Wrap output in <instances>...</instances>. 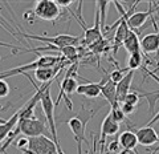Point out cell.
<instances>
[{
	"label": "cell",
	"instance_id": "f1b7e54d",
	"mask_svg": "<svg viewBox=\"0 0 159 154\" xmlns=\"http://www.w3.org/2000/svg\"><path fill=\"white\" fill-rule=\"evenodd\" d=\"M9 92H11V88H9V85L4 80L0 78V98L7 97L9 94Z\"/></svg>",
	"mask_w": 159,
	"mask_h": 154
},
{
	"label": "cell",
	"instance_id": "ba28073f",
	"mask_svg": "<svg viewBox=\"0 0 159 154\" xmlns=\"http://www.w3.org/2000/svg\"><path fill=\"white\" fill-rule=\"evenodd\" d=\"M93 116L86 117V118H81V117H73L69 118L66 121L68 126L70 128V130L74 136V141L77 143V154H82V142H85V128L88 121L90 120ZM92 154V153H90Z\"/></svg>",
	"mask_w": 159,
	"mask_h": 154
},
{
	"label": "cell",
	"instance_id": "d590c367",
	"mask_svg": "<svg viewBox=\"0 0 159 154\" xmlns=\"http://www.w3.org/2000/svg\"><path fill=\"white\" fill-rule=\"evenodd\" d=\"M151 154H155V153H152V152H151Z\"/></svg>",
	"mask_w": 159,
	"mask_h": 154
},
{
	"label": "cell",
	"instance_id": "836d02e7",
	"mask_svg": "<svg viewBox=\"0 0 159 154\" xmlns=\"http://www.w3.org/2000/svg\"><path fill=\"white\" fill-rule=\"evenodd\" d=\"M57 149H58V154H65V153L62 152V149H61V145H58V146H57Z\"/></svg>",
	"mask_w": 159,
	"mask_h": 154
},
{
	"label": "cell",
	"instance_id": "d4e9b609",
	"mask_svg": "<svg viewBox=\"0 0 159 154\" xmlns=\"http://www.w3.org/2000/svg\"><path fill=\"white\" fill-rule=\"evenodd\" d=\"M127 72H130V71L127 69V67H126L125 69H119V68H118V69H114V71H113L110 74H109V77H110V80H111L113 82L118 84L123 77L126 76V73H127Z\"/></svg>",
	"mask_w": 159,
	"mask_h": 154
},
{
	"label": "cell",
	"instance_id": "e575fe53",
	"mask_svg": "<svg viewBox=\"0 0 159 154\" xmlns=\"http://www.w3.org/2000/svg\"><path fill=\"white\" fill-rule=\"evenodd\" d=\"M4 122H7V120H3V118H0V124H4Z\"/></svg>",
	"mask_w": 159,
	"mask_h": 154
},
{
	"label": "cell",
	"instance_id": "83f0119b",
	"mask_svg": "<svg viewBox=\"0 0 159 154\" xmlns=\"http://www.w3.org/2000/svg\"><path fill=\"white\" fill-rule=\"evenodd\" d=\"M15 145L20 150H24V149H28L29 145V138L28 137H19L16 141H15Z\"/></svg>",
	"mask_w": 159,
	"mask_h": 154
},
{
	"label": "cell",
	"instance_id": "603a6c76",
	"mask_svg": "<svg viewBox=\"0 0 159 154\" xmlns=\"http://www.w3.org/2000/svg\"><path fill=\"white\" fill-rule=\"evenodd\" d=\"M20 133H21V132H20V128H19V124H17V126L13 129V132L9 134V137L7 138L6 141H4V143H2V146H0V154H3V153L7 154V149L17 140V136H19Z\"/></svg>",
	"mask_w": 159,
	"mask_h": 154
},
{
	"label": "cell",
	"instance_id": "4dcf8cb0",
	"mask_svg": "<svg viewBox=\"0 0 159 154\" xmlns=\"http://www.w3.org/2000/svg\"><path fill=\"white\" fill-rule=\"evenodd\" d=\"M119 149H121V143H119L118 140L110 141V143L107 145V152H109V153H116V154H118Z\"/></svg>",
	"mask_w": 159,
	"mask_h": 154
},
{
	"label": "cell",
	"instance_id": "e0dca14e",
	"mask_svg": "<svg viewBox=\"0 0 159 154\" xmlns=\"http://www.w3.org/2000/svg\"><path fill=\"white\" fill-rule=\"evenodd\" d=\"M102 96L105 97V100L110 104L111 109L119 108V104L117 101V84L110 80V77H107L106 82L102 85Z\"/></svg>",
	"mask_w": 159,
	"mask_h": 154
},
{
	"label": "cell",
	"instance_id": "f546056e",
	"mask_svg": "<svg viewBox=\"0 0 159 154\" xmlns=\"http://www.w3.org/2000/svg\"><path fill=\"white\" fill-rule=\"evenodd\" d=\"M121 109H122V112L125 113V116H130V114H133L134 112L137 110V106H134V105H130V104H125V102H122L121 105Z\"/></svg>",
	"mask_w": 159,
	"mask_h": 154
},
{
	"label": "cell",
	"instance_id": "d6a6232c",
	"mask_svg": "<svg viewBox=\"0 0 159 154\" xmlns=\"http://www.w3.org/2000/svg\"><path fill=\"white\" fill-rule=\"evenodd\" d=\"M23 154H33L31 150H28V149H24L23 150Z\"/></svg>",
	"mask_w": 159,
	"mask_h": 154
},
{
	"label": "cell",
	"instance_id": "7c38bea8",
	"mask_svg": "<svg viewBox=\"0 0 159 154\" xmlns=\"http://www.w3.org/2000/svg\"><path fill=\"white\" fill-rule=\"evenodd\" d=\"M154 3L152 2H148V11L146 12H134L130 17L127 19V26L129 28L134 32H138V29H141L143 27V24L147 21L148 17H152L154 16Z\"/></svg>",
	"mask_w": 159,
	"mask_h": 154
},
{
	"label": "cell",
	"instance_id": "d6986e66",
	"mask_svg": "<svg viewBox=\"0 0 159 154\" xmlns=\"http://www.w3.org/2000/svg\"><path fill=\"white\" fill-rule=\"evenodd\" d=\"M17 124H19V110L9 120H7V122L0 124V143H4V141L9 137V134L13 132V129L17 126Z\"/></svg>",
	"mask_w": 159,
	"mask_h": 154
},
{
	"label": "cell",
	"instance_id": "3957f363",
	"mask_svg": "<svg viewBox=\"0 0 159 154\" xmlns=\"http://www.w3.org/2000/svg\"><path fill=\"white\" fill-rule=\"evenodd\" d=\"M40 104H41V110H43L44 117H45V120H47V125L49 128V132H51L53 141L56 142L57 145H60L58 137H57V130H56V121H54V106H56V104H54L52 100L51 86L44 92L41 100H40Z\"/></svg>",
	"mask_w": 159,
	"mask_h": 154
},
{
	"label": "cell",
	"instance_id": "2e32d148",
	"mask_svg": "<svg viewBox=\"0 0 159 154\" xmlns=\"http://www.w3.org/2000/svg\"><path fill=\"white\" fill-rule=\"evenodd\" d=\"M141 49L143 54L158 52L159 51V32L145 35L141 39Z\"/></svg>",
	"mask_w": 159,
	"mask_h": 154
},
{
	"label": "cell",
	"instance_id": "7402d4cb",
	"mask_svg": "<svg viewBox=\"0 0 159 154\" xmlns=\"http://www.w3.org/2000/svg\"><path fill=\"white\" fill-rule=\"evenodd\" d=\"M143 64V53L142 52H137L129 56V61H127V69L129 71H135L138 68H142Z\"/></svg>",
	"mask_w": 159,
	"mask_h": 154
},
{
	"label": "cell",
	"instance_id": "9a60e30c",
	"mask_svg": "<svg viewBox=\"0 0 159 154\" xmlns=\"http://www.w3.org/2000/svg\"><path fill=\"white\" fill-rule=\"evenodd\" d=\"M133 78H134V71H130V72H127L126 76L117 84V101H118V104H122L123 100H125V97L131 92L130 89H131Z\"/></svg>",
	"mask_w": 159,
	"mask_h": 154
},
{
	"label": "cell",
	"instance_id": "44dd1931",
	"mask_svg": "<svg viewBox=\"0 0 159 154\" xmlns=\"http://www.w3.org/2000/svg\"><path fill=\"white\" fill-rule=\"evenodd\" d=\"M139 93L141 98H146V101L148 102V112L152 116L155 112V106L157 102L159 101V91H154V92H143V91H137Z\"/></svg>",
	"mask_w": 159,
	"mask_h": 154
},
{
	"label": "cell",
	"instance_id": "9c48e42d",
	"mask_svg": "<svg viewBox=\"0 0 159 154\" xmlns=\"http://www.w3.org/2000/svg\"><path fill=\"white\" fill-rule=\"evenodd\" d=\"M85 31V35H84V45L90 47L94 43H97L98 40L102 39V27H101V17H99V11L96 8V19H94V26L92 28L85 27V24L81 26Z\"/></svg>",
	"mask_w": 159,
	"mask_h": 154
},
{
	"label": "cell",
	"instance_id": "5bb4252c",
	"mask_svg": "<svg viewBox=\"0 0 159 154\" xmlns=\"http://www.w3.org/2000/svg\"><path fill=\"white\" fill-rule=\"evenodd\" d=\"M62 69V65L58 64L56 67H48V68H39L34 71V77L36 80L40 81L44 85V84H48V82H52V80L57 77L58 72Z\"/></svg>",
	"mask_w": 159,
	"mask_h": 154
},
{
	"label": "cell",
	"instance_id": "ac0fdd59",
	"mask_svg": "<svg viewBox=\"0 0 159 154\" xmlns=\"http://www.w3.org/2000/svg\"><path fill=\"white\" fill-rule=\"evenodd\" d=\"M118 141L121 143V147L123 150H127V152H134V149H135L138 145L137 134H135V132H131V130L122 132L118 137Z\"/></svg>",
	"mask_w": 159,
	"mask_h": 154
},
{
	"label": "cell",
	"instance_id": "8fae6325",
	"mask_svg": "<svg viewBox=\"0 0 159 154\" xmlns=\"http://www.w3.org/2000/svg\"><path fill=\"white\" fill-rule=\"evenodd\" d=\"M137 138H138V143L142 146H152L155 143L159 142V134L152 126H143L135 130Z\"/></svg>",
	"mask_w": 159,
	"mask_h": 154
},
{
	"label": "cell",
	"instance_id": "cb8c5ba5",
	"mask_svg": "<svg viewBox=\"0 0 159 154\" xmlns=\"http://www.w3.org/2000/svg\"><path fill=\"white\" fill-rule=\"evenodd\" d=\"M97 3V9L99 11V17H101V27H102V32H105L106 29V11L109 7L110 2H96Z\"/></svg>",
	"mask_w": 159,
	"mask_h": 154
},
{
	"label": "cell",
	"instance_id": "52a82bcc",
	"mask_svg": "<svg viewBox=\"0 0 159 154\" xmlns=\"http://www.w3.org/2000/svg\"><path fill=\"white\" fill-rule=\"evenodd\" d=\"M19 128L21 134H24L28 138L32 137H39V136H47L48 134V128L47 124L39 120V118H29V120H23L19 121Z\"/></svg>",
	"mask_w": 159,
	"mask_h": 154
},
{
	"label": "cell",
	"instance_id": "1f68e13d",
	"mask_svg": "<svg viewBox=\"0 0 159 154\" xmlns=\"http://www.w3.org/2000/svg\"><path fill=\"white\" fill-rule=\"evenodd\" d=\"M56 3L58 4V7H65V8H68L74 2H72V0H56Z\"/></svg>",
	"mask_w": 159,
	"mask_h": 154
},
{
	"label": "cell",
	"instance_id": "277c9868",
	"mask_svg": "<svg viewBox=\"0 0 159 154\" xmlns=\"http://www.w3.org/2000/svg\"><path fill=\"white\" fill-rule=\"evenodd\" d=\"M24 37L37 40V41H44L49 44V45L57 47L58 49H62L66 47H77L81 43V37L80 36H70V35H57L54 37H47V36H36V35L25 33Z\"/></svg>",
	"mask_w": 159,
	"mask_h": 154
},
{
	"label": "cell",
	"instance_id": "ffe728a7",
	"mask_svg": "<svg viewBox=\"0 0 159 154\" xmlns=\"http://www.w3.org/2000/svg\"><path fill=\"white\" fill-rule=\"evenodd\" d=\"M123 48H125L130 54L137 53V52H142V49H141V40H139L137 32H134V31H131V29H130L127 37L125 39V41H123Z\"/></svg>",
	"mask_w": 159,
	"mask_h": 154
},
{
	"label": "cell",
	"instance_id": "4fadbf2b",
	"mask_svg": "<svg viewBox=\"0 0 159 154\" xmlns=\"http://www.w3.org/2000/svg\"><path fill=\"white\" fill-rule=\"evenodd\" d=\"M109 77L105 76L99 82H88V84H82V85H78L77 88V94H81V96H85V97H89V98H96L98 97L99 94L102 93V85L106 82Z\"/></svg>",
	"mask_w": 159,
	"mask_h": 154
},
{
	"label": "cell",
	"instance_id": "5b68a950",
	"mask_svg": "<svg viewBox=\"0 0 159 154\" xmlns=\"http://www.w3.org/2000/svg\"><path fill=\"white\" fill-rule=\"evenodd\" d=\"M36 17L45 21H56L61 16V9L53 0H39L33 8Z\"/></svg>",
	"mask_w": 159,
	"mask_h": 154
},
{
	"label": "cell",
	"instance_id": "484cf974",
	"mask_svg": "<svg viewBox=\"0 0 159 154\" xmlns=\"http://www.w3.org/2000/svg\"><path fill=\"white\" fill-rule=\"evenodd\" d=\"M110 117L113 118L116 122H118V124H121V122H123V121H126V116H125V113L122 112V109H121V106L119 108H114V109H111L110 110Z\"/></svg>",
	"mask_w": 159,
	"mask_h": 154
},
{
	"label": "cell",
	"instance_id": "7a4b0ae2",
	"mask_svg": "<svg viewBox=\"0 0 159 154\" xmlns=\"http://www.w3.org/2000/svg\"><path fill=\"white\" fill-rule=\"evenodd\" d=\"M78 63L73 64V65L69 68V71L66 73L65 78L62 80V82L60 84V93H58V98L57 101L54 102L56 105H58V102L61 101V98H64L65 100V104H66V108L69 109V110H72L73 109V104L70 101V96L73 93L77 92V88H78V82L76 80V76H77V67Z\"/></svg>",
	"mask_w": 159,
	"mask_h": 154
},
{
	"label": "cell",
	"instance_id": "30bf717a",
	"mask_svg": "<svg viewBox=\"0 0 159 154\" xmlns=\"http://www.w3.org/2000/svg\"><path fill=\"white\" fill-rule=\"evenodd\" d=\"M119 130V124L116 122L110 117V114L103 118L102 125H101V136H99V154H103V150H105V145H106V137L109 136H114L117 134Z\"/></svg>",
	"mask_w": 159,
	"mask_h": 154
},
{
	"label": "cell",
	"instance_id": "6da1fadb",
	"mask_svg": "<svg viewBox=\"0 0 159 154\" xmlns=\"http://www.w3.org/2000/svg\"><path fill=\"white\" fill-rule=\"evenodd\" d=\"M65 60L64 57H58V56H39V58H36L33 63L27 64V65H20L13 69H9V71L2 72L0 73V78L4 77H11V76H16V74H27L28 71H36L39 68H48V67H56L57 63Z\"/></svg>",
	"mask_w": 159,
	"mask_h": 154
},
{
	"label": "cell",
	"instance_id": "8992f818",
	"mask_svg": "<svg viewBox=\"0 0 159 154\" xmlns=\"http://www.w3.org/2000/svg\"><path fill=\"white\" fill-rule=\"evenodd\" d=\"M57 143L48 136H39L29 138L28 150L33 154H58Z\"/></svg>",
	"mask_w": 159,
	"mask_h": 154
},
{
	"label": "cell",
	"instance_id": "4316f807",
	"mask_svg": "<svg viewBox=\"0 0 159 154\" xmlns=\"http://www.w3.org/2000/svg\"><path fill=\"white\" fill-rule=\"evenodd\" d=\"M139 100H141V96H139V93H138L137 91H134V92H130V93L127 94V96L125 97V100H123V102L137 106L138 102H139ZM119 105H121V104H119Z\"/></svg>",
	"mask_w": 159,
	"mask_h": 154
}]
</instances>
